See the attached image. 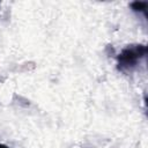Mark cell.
Wrapping results in <instances>:
<instances>
[{
    "label": "cell",
    "instance_id": "cell-2",
    "mask_svg": "<svg viewBox=\"0 0 148 148\" xmlns=\"http://www.w3.org/2000/svg\"><path fill=\"white\" fill-rule=\"evenodd\" d=\"M131 7L134 12H146L148 7V2L147 1H134L131 3Z\"/></svg>",
    "mask_w": 148,
    "mask_h": 148
},
{
    "label": "cell",
    "instance_id": "cell-1",
    "mask_svg": "<svg viewBox=\"0 0 148 148\" xmlns=\"http://www.w3.org/2000/svg\"><path fill=\"white\" fill-rule=\"evenodd\" d=\"M147 47L142 44L128 45L117 56V66L121 72H132L146 57Z\"/></svg>",
    "mask_w": 148,
    "mask_h": 148
},
{
    "label": "cell",
    "instance_id": "cell-3",
    "mask_svg": "<svg viewBox=\"0 0 148 148\" xmlns=\"http://www.w3.org/2000/svg\"><path fill=\"white\" fill-rule=\"evenodd\" d=\"M0 148H8V147L5 146V145H1V143H0Z\"/></svg>",
    "mask_w": 148,
    "mask_h": 148
}]
</instances>
